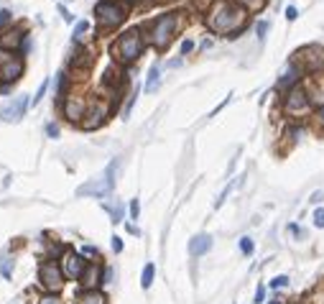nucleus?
Wrapping results in <instances>:
<instances>
[{"mask_svg": "<svg viewBox=\"0 0 324 304\" xmlns=\"http://www.w3.org/2000/svg\"><path fill=\"white\" fill-rule=\"evenodd\" d=\"M192 49H194V41H189V38H187V41L181 44V54H189Z\"/></svg>", "mask_w": 324, "mask_h": 304, "instance_id": "nucleus-40", "label": "nucleus"}, {"mask_svg": "<svg viewBox=\"0 0 324 304\" xmlns=\"http://www.w3.org/2000/svg\"><path fill=\"white\" fill-rule=\"evenodd\" d=\"M46 87H49V82H41V87L36 90V95H33V105H38V100L43 97V92H46Z\"/></svg>", "mask_w": 324, "mask_h": 304, "instance_id": "nucleus-34", "label": "nucleus"}, {"mask_svg": "<svg viewBox=\"0 0 324 304\" xmlns=\"http://www.w3.org/2000/svg\"><path fill=\"white\" fill-rule=\"evenodd\" d=\"M82 256H84V258H97V248H95V246H84V248H82Z\"/></svg>", "mask_w": 324, "mask_h": 304, "instance_id": "nucleus-35", "label": "nucleus"}, {"mask_svg": "<svg viewBox=\"0 0 324 304\" xmlns=\"http://www.w3.org/2000/svg\"><path fill=\"white\" fill-rule=\"evenodd\" d=\"M46 136H51V138H56V136H59V128H56L54 123H49V125H46Z\"/></svg>", "mask_w": 324, "mask_h": 304, "instance_id": "nucleus-39", "label": "nucleus"}, {"mask_svg": "<svg viewBox=\"0 0 324 304\" xmlns=\"http://www.w3.org/2000/svg\"><path fill=\"white\" fill-rule=\"evenodd\" d=\"M31 304H64V302L59 299V294H49V292H43V294H38Z\"/></svg>", "mask_w": 324, "mask_h": 304, "instance_id": "nucleus-25", "label": "nucleus"}, {"mask_svg": "<svg viewBox=\"0 0 324 304\" xmlns=\"http://www.w3.org/2000/svg\"><path fill=\"white\" fill-rule=\"evenodd\" d=\"M107 107L105 105H97V107H92L87 115H84V120H82V128L84 131H95V128H100L105 120H107Z\"/></svg>", "mask_w": 324, "mask_h": 304, "instance_id": "nucleus-14", "label": "nucleus"}, {"mask_svg": "<svg viewBox=\"0 0 324 304\" xmlns=\"http://www.w3.org/2000/svg\"><path fill=\"white\" fill-rule=\"evenodd\" d=\"M307 92H309L312 105H324V77H322V74H317V77L309 82Z\"/></svg>", "mask_w": 324, "mask_h": 304, "instance_id": "nucleus-17", "label": "nucleus"}, {"mask_svg": "<svg viewBox=\"0 0 324 304\" xmlns=\"http://www.w3.org/2000/svg\"><path fill=\"white\" fill-rule=\"evenodd\" d=\"M302 74H304V69H302L296 61H291V64H289V69H286V72L281 74V79H279V90H281V92H289V90H294V87L299 84Z\"/></svg>", "mask_w": 324, "mask_h": 304, "instance_id": "nucleus-12", "label": "nucleus"}, {"mask_svg": "<svg viewBox=\"0 0 324 304\" xmlns=\"http://www.w3.org/2000/svg\"><path fill=\"white\" fill-rule=\"evenodd\" d=\"M87 28H89V23H87V20H79V23L74 26V38H82V33H84Z\"/></svg>", "mask_w": 324, "mask_h": 304, "instance_id": "nucleus-30", "label": "nucleus"}, {"mask_svg": "<svg viewBox=\"0 0 324 304\" xmlns=\"http://www.w3.org/2000/svg\"><path fill=\"white\" fill-rule=\"evenodd\" d=\"M112 54L118 56V61H123V64H133V61L143 54V38H141V31H138V28L125 31V33L115 41Z\"/></svg>", "mask_w": 324, "mask_h": 304, "instance_id": "nucleus-3", "label": "nucleus"}, {"mask_svg": "<svg viewBox=\"0 0 324 304\" xmlns=\"http://www.w3.org/2000/svg\"><path fill=\"white\" fill-rule=\"evenodd\" d=\"M10 20H13V15H10V10H5V8H3V10H0V28H5V26H8Z\"/></svg>", "mask_w": 324, "mask_h": 304, "instance_id": "nucleus-32", "label": "nucleus"}, {"mask_svg": "<svg viewBox=\"0 0 324 304\" xmlns=\"http://www.w3.org/2000/svg\"><path fill=\"white\" fill-rule=\"evenodd\" d=\"M319 118H322V120H324V105H322V110H319Z\"/></svg>", "mask_w": 324, "mask_h": 304, "instance_id": "nucleus-46", "label": "nucleus"}, {"mask_svg": "<svg viewBox=\"0 0 324 304\" xmlns=\"http://www.w3.org/2000/svg\"><path fill=\"white\" fill-rule=\"evenodd\" d=\"M253 302H256V304L266 302V287H263V284H258V287H256V297H253Z\"/></svg>", "mask_w": 324, "mask_h": 304, "instance_id": "nucleus-27", "label": "nucleus"}, {"mask_svg": "<svg viewBox=\"0 0 324 304\" xmlns=\"http://www.w3.org/2000/svg\"><path fill=\"white\" fill-rule=\"evenodd\" d=\"M312 220H314L317 228H324V207H317V210H314V218H312Z\"/></svg>", "mask_w": 324, "mask_h": 304, "instance_id": "nucleus-29", "label": "nucleus"}, {"mask_svg": "<svg viewBox=\"0 0 324 304\" xmlns=\"http://www.w3.org/2000/svg\"><path fill=\"white\" fill-rule=\"evenodd\" d=\"M307 299H309V304H324V279H319V281L307 292Z\"/></svg>", "mask_w": 324, "mask_h": 304, "instance_id": "nucleus-19", "label": "nucleus"}, {"mask_svg": "<svg viewBox=\"0 0 324 304\" xmlns=\"http://www.w3.org/2000/svg\"><path fill=\"white\" fill-rule=\"evenodd\" d=\"M125 228H128V233H135V235H138V228H135V225H133V223H128V225H125Z\"/></svg>", "mask_w": 324, "mask_h": 304, "instance_id": "nucleus-45", "label": "nucleus"}, {"mask_svg": "<svg viewBox=\"0 0 324 304\" xmlns=\"http://www.w3.org/2000/svg\"><path fill=\"white\" fill-rule=\"evenodd\" d=\"M26 107H28V95H20V97H15L13 102H8V105L0 110V120H5V123H18V120L26 115Z\"/></svg>", "mask_w": 324, "mask_h": 304, "instance_id": "nucleus-10", "label": "nucleus"}, {"mask_svg": "<svg viewBox=\"0 0 324 304\" xmlns=\"http://www.w3.org/2000/svg\"><path fill=\"white\" fill-rule=\"evenodd\" d=\"M153 279H156V266L153 264H146L143 266V274H141V287L143 289H151L153 287Z\"/></svg>", "mask_w": 324, "mask_h": 304, "instance_id": "nucleus-21", "label": "nucleus"}, {"mask_svg": "<svg viewBox=\"0 0 324 304\" xmlns=\"http://www.w3.org/2000/svg\"><path fill=\"white\" fill-rule=\"evenodd\" d=\"M59 266H61V271H64V279H69V281H79V279L84 276L89 261H87L82 253H77V251H66V253L59 258Z\"/></svg>", "mask_w": 324, "mask_h": 304, "instance_id": "nucleus-8", "label": "nucleus"}, {"mask_svg": "<svg viewBox=\"0 0 324 304\" xmlns=\"http://www.w3.org/2000/svg\"><path fill=\"white\" fill-rule=\"evenodd\" d=\"M284 110L294 118H302L312 110V100H309V92H307L304 84H296L294 90H289L284 95Z\"/></svg>", "mask_w": 324, "mask_h": 304, "instance_id": "nucleus-5", "label": "nucleus"}, {"mask_svg": "<svg viewBox=\"0 0 324 304\" xmlns=\"http://www.w3.org/2000/svg\"><path fill=\"white\" fill-rule=\"evenodd\" d=\"M304 72L309 69V72H322L324 69V51L319 46H304V49H299L296 51V59H294Z\"/></svg>", "mask_w": 324, "mask_h": 304, "instance_id": "nucleus-9", "label": "nucleus"}, {"mask_svg": "<svg viewBox=\"0 0 324 304\" xmlns=\"http://www.w3.org/2000/svg\"><path fill=\"white\" fill-rule=\"evenodd\" d=\"M245 20H248V10L243 5H238V3H217L215 10L207 18V26L215 33H222L227 38H238V33L245 28Z\"/></svg>", "mask_w": 324, "mask_h": 304, "instance_id": "nucleus-1", "label": "nucleus"}, {"mask_svg": "<svg viewBox=\"0 0 324 304\" xmlns=\"http://www.w3.org/2000/svg\"><path fill=\"white\" fill-rule=\"evenodd\" d=\"M112 274H115V271H112V269L107 266V269L102 271V284H110V281H112Z\"/></svg>", "mask_w": 324, "mask_h": 304, "instance_id": "nucleus-37", "label": "nucleus"}, {"mask_svg": "<svg viewBox=\"0 0 324 304\" xmlns=\"http://www.w3.org/2000/svg\"><path fill=\"white\" fill-rule=\"evenodd\" d=\"M253 251H256L253 238H250V235H243V238H240V253H243V256H253Z\"/></svg>", "mask_w": 324, "mask_h": 304, "instance_id": "nucleus-26", "label": "nucleus"}, {"mask_svg": "<svg viewBox=\"0 0 324 304\" xmlns=\"http://www.w3.org/2000/svg\"><path fill=\"white\" fill-rule=\"evenodd\" d=\"M23 74V61L18 56H0V77L5 82H15Z\"/></svg>", "mask_w": 324, "mask_h": 304, "instance_id": "nucleus-11", "label": "nucleus"}, {"mask_svg": "<svg viewBox=\"0 0 324 304\" xmlns=\"http://www.w3.org/2000/svg\"><path fill=\"white\" fill-rule=\"evenodd\" d=\"M118 166H120V161H118V159H115V161H110V166L105 169V174H102L100 179H92V182H87V184H82V187L77 189V197H97V200L107 197V194L112 192V187H115Z\"/></svg>", "mask_w": 324, "mask_h": 304, "instance_id": "nucleus-2", "label": "nucleus"}, {"mask_svg": "<svg viewBox=\"0 0 324 304\" xmlns=\"http://www.w3.org/2000/svg\"><path fill=\"white\" fill-rule=\"evenodd\" d=\"M102 271H105V269H100L97 264H89V266H87V271H84V276L79 279V284H82V292L100 289V287H102Z\"/></svg>", "mask_w": 324, "mask_h": 304, "instance_id": "nucleus-13", "label": "nucleus"}, {"mask_svg": "<svg viewBox=\"0 0 324 304\" xmlns=\"http://www.w3.org/2000/svg\"><path fill=\"white\" fill-rule=\"evenodd\" d=\"M138 215H141V202H138V197H133L130 200V218L138 220Z\"/></svg>", "mask_w": 324, "mask_h": 304, "instance_id": "nucleus-28", "label": "nucleus"}, {"mask_svg": "<svg viewBox=\"0 0 324 304\" xmlns=\"http://www.w3.org/2000/svg\"><path fill=\"white\" fill-rule=\"evenodd\" d=\"M296 18H299V10H296L294 5H289V8H286V20H296Z\"/></svg>", "mask_w": 324, "mask_h": 304, "instance_id": "nucleus-36", "label": "nucleus"}, {"mask_svg": "<svg viewBox=\"0 0 324 304\" xmlns=\"http://www.w3.org/2000/svg\"><path fill=\"white\" fill-rule=\"evenodd\" d=\"M176 23H179V20H176L174 13L156 18V23H153V28H151V44H153L156 49H166V46L171 44V36H174V31H176Z\"/></svg>", "mask_w": 324, "mask_h": 304, "instance_id": "nucleus-6", "label": "nucleus"}, {"mask_svg": "<svg viewBox=\"0 0 324 304\" xmlns=\"http://www.w3.org/2000/svg\"><path fill=\"white\" fill-rule=\"evenodd\" d=\"M210 251H212V235H210V233H199V235H194V238L189 241V253H192L194 258L207 256Z\"/></svg>", "mask_w": 324, "mask_h": 304, "instance_id": "nucleus-15", "label": "nucleus"}, {"mask_svg": "<svg viewBox=\"0 0 324 304\" xmlns=\"http://www.w3.org/2000/svg\"><path fill=\"white\" fill-rule=\"evenodd\" d=\"M38 287L49 294H59L64 289V271L59 264H54V258H46L38 266Z\"/></svg>", "mask_w": 324, "mask_h": 304, "instance_id": "nucleus-4", "label": "nucleus"}, {"mask_svg": "<svg viewBox=\"0 0 324 304\" xmlns=\"http://www.w3.org/2000/svg\"><path fill=\"white\" fill-rule=\"evenodd\" d=\"M240 3H245L250 10H261V8L266 5V0H240Z\"/></svg>", "mask_w": 324, "mask_h": 304, "instance_id": "nucleus-33", "label": "nucleus"}, {"mask_svg": "<svg viewBox=\"0 0 324 304\" xmlns=\"http://www.w3.org/2000/svg\"><path fill=\"white\" fill-rule=\"evenodd\" d=\"M77 304H107V294L100 289H89V292H79Z\"/></svg>", "mask_w": 324, "mask_h": 304, "instance_id": "nucleus-18", "label": "nucleus"}, {"mask_svg": "<svg viewBox=\"0 0 324 304\" xmlns=\"http://www.w3.org/2000/svg\"><path fill=\"white\" fill-rule=\"evenodd\" d=\"M20 36H23L20 31H13V33H5V36L0 38V46H3V49H15V46L20 44Z\"/></svg>", "mask_w": 324, "mask_h": 304, "instance_id": "nucleus-22", "label": "nucleus"}, {"mask_svg": "<svg viewBox=\"0 0 324 304\" xmlns=\"http://www.w3.org/2000/svg\"><path fill=\"white\" fill-rule=\"evenodd\" d=\"M110 241H112V243H110L112 251H115V253H123V238H120V235H112Z\"/></svg>", "mask_w": 324, "mask_h": 304, "instance_id": "nucleus-31", "label": "nucleus"}, {"mask_svg": "<svg viewBox=\"0 0 324 304\" xmlns=\"http://www.w3.org/2000/svg\"><path fill=\"white\" fill-rule=\"evenodd\" d=\"M84 110H87V107H84V100H82V97H69V100L64 102V115H66L72 123H82V118L87 115Z\"/></svg>", "mask_w": 324, "mask_h": 304, "instance_id": "nucleus-16", "label": "nucleus"}, {"mask_svg": "<svg viewBox=\"0 0 324 304\" xmlns=\"http://www.w3.org/2000/svg\"><path fill=\"white\" fill-rule=\"evenodd\" d=\"M266 304H289V302H286V299H284V297H279V294H276V297H273V299H271V302H266Z\"/></svg>", "mask_w": 324, "mask_h": 304, "instance_id": "nucleus-42", "label": "nucleus"}, {"mask_svg": "<svg viewBox=\"0 0 324 304\" xmlns=\"http://www.w3.org/2000/svg\"><path fill=\"white\" fill-rule=\"evenodd\" d=\"M95 15H97V23H100V28L110 31V28H115V26H120V23H123V18H125V10H123L118 3H112V0H102V3H97V8H95Z\"/></svg>", "mask_w": 324, "mask_h": 304, "instance_id": "nucleus-7", "label": "nucleus"}, {"mask_svg": "<svg viewBox=\"0 0 324 304\" xmlns=\"http://www.w3.org/2000/svg\"><path fill=\"white\" fill-rule=\"evenodd\" d=\"M256 31H258V38H263V36H266V31H268V23H266V20H261Z\"/></svg>", "mask_w": 324, "mask_h": 304, "instance_id": "nucleus-38", "label": "nucleus"}, {"mask_svg": "<svg viewBox=\"0 0 324 304\" xmlns=\"http://www.w3.org/2000/svg\"><path fill=\"white\" fill-rule=\"evenodd\" d=\"M0 274H3L5 279H10V266H8V261H3V264H0Z\"/></svg>", "mask_w": 324, "mask_h": 304, "instance_id": "nucleus-41", "label": "nucleus"}, {"mask_svg": "<svg viewBox=\"0 0 324 304\" xmlns=\"http://www.w3.org/2000/svg\"><path fill=\"white\" fill-rule=\"evenodd\" d=\"M158 82H161V69H158V64H153L148 72V79H146V92H156Z\"/></svg>", "mask_w": 324, "mask_h": 304, "instance_id": "nucleus-20", "label": "nucleus"}, {"mask_svg": "<svg viewBox=\"0 0 324 304\" xmlns=\"http://www.w3.org/2000/svg\"><path fill=\"white\" fill-rule=\"evenodd\" d=\"M289 284H291V279H289L286 274H279V276H273V279L268 281V287H271V289H276V292H279V289H286Z\"/></svg>", "mask_w": 324, "mask_h": 304, "instance_id": "nucleus-24", "label": "nucleus"}, {"mask_svg": "<svg viewBox=\"0 0 324 304\" xmlns=\"http://www.w3.org/2000/svg\"><path fill=\"white\" fill-rule=\"evenodd\" d=\"M105 210L110 212V218H112V223L118 225V223H123V218H125V207L120 205V202H115V205H105Z\"/></svg>", "mask_w": 324, "mask_h": 304, "instance_id": "nucleus-23", "label": "nucleus"}, {"mask_svg": "<svg viewBox=\"0 0 324 304\" xmlns=\"http://www.w3.org/2000/svg\"><path fill=\"white\" fill-rule=\"evenodd\" d=\"M59 10H61V15H64V18H66V20H72V15H69V10H66V8H64V5H59Z\"/></svg>", "mask_w": 324, "mask_h": 304, "instance_id": "nucleus-43", "label": "nucleus"}, {"mask_svg": "<svg viewBox=\"0 0 324 304\" xmlns=\"http://www.w3.org/2000/svg\"><path fill=\"white\" fill-rule=\"evenodd\" d=\"M289 304H309V299H307V294H304L302 299H294V302H289Z\"/></svg>", "mask_w": 324, "mask_h": 304, "instance_id": "nucleus-44", "label": "nucleus"}]
</instances>
